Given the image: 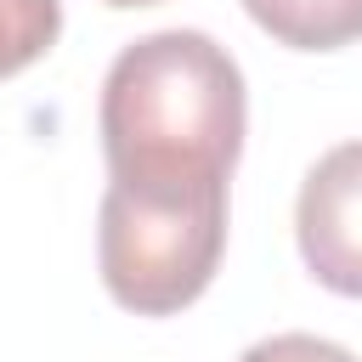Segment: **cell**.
<instances>
[{"label":"cell","instance_id":"6da1fadb","mask_svg":"<svg viewBox=\"0 0 362 362\" xmlns=\"http://www.w3.org/2000/svg\"><path fill=\"white\" fill-rule=\"evenodd\" d=\"M249 96L226 45L158 28L102 79V153L113 181H226L243 153Z\"/></svg>","mask_w":362,"mask_h":362},{"label":"cell","instance_id":"7a4b0ae2","mask_svg":"<svg viewBox=\"0 0 362 362\" xmlns=\"http://www.w3.org/2000/svg\"><path fill=\"white\" fill-rule=\"evenodd\" d=\"M226 249V181H107L102 192V283L136 317L192 305Z\"/></svg>","mask_w":362,"mask_h":362},{"label":"cell","instance_id":"3957f363","mask_svg":"<svg viewBox=\"0 0 362 362\" xmlns=\"http://www.w3.org/2000/svg\"><path fill=\"white\" fill-rule=\"evenodd\" d=\"M294 238L322 288L362 300V141H339L311 164L294 204Z\"/></svg>","mask_w":362,"mask_h":362},{"label":"cell","instance_id":"277c9868","mask_svg":"<svg viewBox=\"0 0 362 362\" xmlns=\"http://www.w3.org/2000/svg\"><path fill=\"white\" fill-rule=\"evenodd\" d=\"M243 11L294 51H339L362 40V0H243Z\"/></svg>","mask_w":362,"mask_h":362},{"label":"cell","instance_id":"5b68a950","mask_svg":"<svg viewBox=\"0 0 362 362\" xmlns=\"http://www.w3.org/2000/svg\"><path fill=\"white\" fill-rule=\"evenodd\" d=\"M62 34V0H0V79L40 62Z\"/></svg>","mask_w":362,"mask_h":362},{"label":"cell","instance_id":"8992f818","mask_svg":"<svg viewBox=\"0 0 362 362\" xmlns=\"http://www.w3.org/2000/svg\"><path fill=\"white\" fill-rule=\"evenodd\" d=\"M238 362H356V356L334 339H317V334H272V339L249 345Z\"/></svg>","mask_w":362,"mask_h":362},{"label":"cell","instance_id":"52a82bcc","mask_svg":"<svg viewBox=\"0 0 362 362\" xmlns=\"http://www.w3.org/2000/svg\"><path fill=\"white\" fill-rule=\"evenodd\" d=\"M102 6H119V11H130V6H158V0H102Z\"/></svg>","mask_w":362,"mask_h":362}]
</instances>
